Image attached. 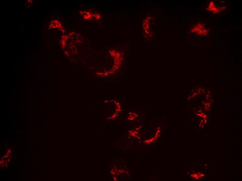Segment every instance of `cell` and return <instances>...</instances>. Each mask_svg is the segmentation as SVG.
Instances as JSON below:
<instances>
[{"label":"cell","mask_w":242,"mask_h":181,"mask_svg":"<svg viewBox=\"0 0 242 181\" xmlns=\"http://www.w3.org/2000/svg\"><path fill=\"white\" fill-rule=\"evenodd\" d=\"M192 32L196 33L200 35H206L208 32V30L204 27V24L198 23L192 29Z\"/></svg>","instance_id":"obj_1"},{"label":"cell","mask_w":242,"mask_h":181,"mask_svg":"<svg viewBox=\"0 0 242 181\" xmlns=\"http://www.w3.org/2000/svg\"><path fill=\"white\" fill-rule=\"evenodd\" d=\"M93 15H93V16H95V17L97 19H100L101 17H100V15L99 14H94Z\"/></svg>","instance_id":"obj_3"},{"label":"cell","mask_w":242,"mask_h":181,"mask_svg":"<svg viewBox=\"0 0 242 181\" xmlns=\"http://www.w3.org/2000/svg\"><path fill=\"white\" fill-rule=\"evenodd\" d=\"M223 7H217L213 2L211 1L209 3L208 8L207 9V10L213 11L215 13H220L221 11L223 10V9H221L222 8V9L223 8Z\"/></svg>","instance_id":"obj_2"}]
</instances>
